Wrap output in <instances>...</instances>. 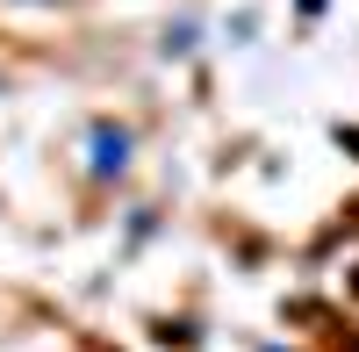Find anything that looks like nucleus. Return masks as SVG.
Returning a JSON list of instances; mask_svg holds the SVG:
<instances>
[{"label": "nucleus", "mask_w": 359, "mask_h": 352, "mask_svg": "<svg viewBox=\"0 0 359 352\" xmlns=\"http://www.w3.org/2000/svg\"><path fill=\"white\" fill-rule=\"evenodd\" d=\"M123 158H130V137L101 123V130H94V172L108 180V172H123Z\"/></svg>", "instance_id": "f257e3e1"}, {"label": "nucleus", "mask_w": 359, "mask_h": 352, "mask_svg": "<svg viewBox=\"0 0 359 352\" xmlns=\"http://www.w3.org/2000/svg\"><path fill=\"white\" fill-rule=\"evenodd\" d=\"M50 8H57V0H50Z\"/></svg>", "instance_id": "f03ea898"}]
</instances>
